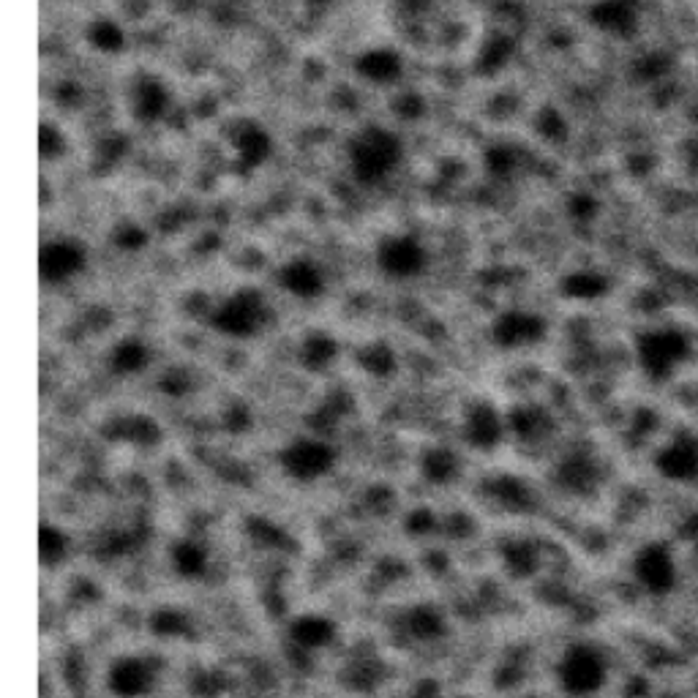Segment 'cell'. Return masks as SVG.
I'll list each match as a JSON object with an SVG mask.
<instances>
[{
    "label": "cell",
    "mask_w": 698,
    "mask_h": 698,
    "mask_svg": "<svg viewBox=\"0 0 698 698\" xmlns=\"http://www.w3.org/2000/svg\"><path fill=\"white\" fill-rule=\"evenodd\" d=\"M420 469H423V475L431 483H450V480L456 478V472H459V461H456V456L450 450L434 448L423 456Z\"/></svg>",
    "instance_id": "4316f807"
},
{
    "label": "cell",
    "mask_w": 698,
    "mask_h": 698,
    "mask_svg": "<svg viewBox=\"0 0 698 698\" xmlns=\"http://www.w3.org/2000/svg\"><path fill=\"white\" fill-rule=\"evenodd\" d=\"M693 355V341L679 328L644 330L636 339V360L644 377L652 382H669L688 366Z\"/></svg>",
    "instance_id": "7a4b0ae2"
},
{
    "label": "cell",
    "mask_w": 698,
    "mask_h": 698,
    "mask_svg": "<svg viewBox=\"0 0 698 698\" xmlns=\"http://www.w3.org/2000/svg\"><path fill=\"white\" fill-rule=\"evenodd\" d=\"M347 156L355 180L366 186H377L382 180H388L401 164L404 142L388 126H366L349 140Z\"/></svg>",
    "instance_id": "6da1fadb"
},
{
    "label": "cell",
    "mask_w": 698,
    "mask_h": 698,
    "mask_svg": "<svg viewBox=\"0 0 698 698\" xmlns=\"http://www.w3.org/2000/svg\"><path fill=\"white\" fill-rule=\"evenodd\" d=\"M598 210L600 205L592 194H573L568 202V213L576 221H592L598 216Z\"/></svg>",
    "instance_id": "8d00e7d4"
},
{
    "label": "cell",
    "mask_w": 698,
    "mask_h": 698,
    "mask_svg": "<svg viewBox=\"0 0 698 698\" xmlns=\"http://www.w3.org/2000/svg\"><path fill=\"white\" fill-rule=\"evenodd\" d=\"M208 549L197 540H180L172 546V568L183 579H200L208 570Z\"/></svg>",
    "instance_id": "603a6c76"
},
{
    "label": "cell",
    "mask_w": 698,
    "mask_h": 698,
    "mask_svg": "<svg viewBox=\"0 0 698 698\" xmlns=\"http://www.w3.org/2000/svg\"><path fill=\"white\" fill-rule=\"evenodd\" d=\"M557 682L570 698H592L609 682V660L592 644H573L557 663Z\"/></svg>",
    "instance_id": "3957f363"
},
{
    "label": "cell",
    "mask_w": 698,
    "mask_h": 698,
    "mask_svg": "<svg viewBox=\"0 0 698 698\" xmlns=\"http://www.w3.org/2000/svg\"><path fill=\"white\" fill-rule=\"evenodd\" d=\"M557 480L559 486L570 491V494H589L598 486L600 464L595 461V456H589L584 450H576V453H570V456L559 461Z\"/></svg>",
    "instance_id": "e0dca14e"
},
{
    "label": "cell",
    "mask_w": 698,
    "mask_h": 698,
    "mask_svg": "<svg viewBox=\"0 0 698 698\" xmlns=\"http://www.w3.org/2000/svg\"><path fill=\"white\" fill-rule=\"evenodd\" d=\"M309 3H314V6H325V3H330V0H309Z\"/></svg>",
    "instance_id": "f35d334b"
},
{
    "label": "cell",
    "mask_w": 698,
    "mask_h": 698,
    "mask_svg": "<svg viewBox=\"0 0 698 698\" xmlns=\"http://www.w3.org/2000/svg\"><path fill=\"white\" fill-rule=\"evenodd\" d=\"M107 685L118 698H140L153 688V671L142 658H118L107 674Z\"/></svg>",
    "instance_id": "9a60e30c"
},
{
    "label": "cell",
    "mask_w": 698,
    "mask_h": 698,
    "mask_svg": "<svg viewBox=\"0 0 698 698\" xmlns=\"http://www.w3.org/2000/svg\"><path fill=\"white\" fill-rule=\"evenodd\" d=\"M148 360L150 349L140 339H123L112 347L110 369L120 377H129V374H140L148 369Z\"/></svg>",
    "instance_id": "7402d4cb"
},
{
    "label": "cell",
    "mask_w": 698,
    "mask_h": 698,
    "mask_svg": "<svg viewBox=\"0 0 698 698\" xmlns=\"http://www.w3.org/2000/svg\"><path fill=\"white\" fill-rule=\"evenodd\" d=\"M360 363H363V369L369 371V374H374V377H388L390 371H396V355H393V349L385 347V344H371V347L363 349Z\"/></svg>",
    "instance_id": "1f68e13d"
},
{
    "label": "cell",
    "mask_w": 698,
    "mask_h": 698,
    "mask_svg": "<svg viewBox=\"0 0 698 698\" xmlns=\"http://www.w3.org/2000/svg\"><path fill=\"white\" fill-rule=\"evenodd\" d=\"M510 426H513V431L519 437L538 439L543 434H549L551 418L538 407H519L513 409V415H510Z\"/></svg>",
    "instance_id": "484cf974"
},
{
    "label": "cell",
    "mask_w": 698,
    "mask_h": 698,
    "mask_svg": "<svg viewBox=\"0 0 698 698\" xmlns=\"http://www.w3.org/2000/svg\"><path fill=\"white\" fill-rule=\"evenodd\" d=\"M355 74L371 85H393L404 74V58L390 47H371L355 58Z\"/></svg>",
    "instance_id": "2e32d148"
},
{
    "label": "cell",
    "mask_w": 698,
    "mask_h": 698,
    "mask_svg": "<svg viewBox=\"0 0 698 698\" xmlns=\"http://www.w3.org/2000/svg\"><path fill=\"white\" fill-rule=\"evenodd\" d=\"M587 20L611 39H633L641 28V6L639 0H595Z\"/></svg>",
    "instance_id": "9c48e42d"
},
{
    "label": "cell",
    "mask_w": 698,
    "mask_h": 698,
    "mask_svg": "<svg viewBox=\"0 0 698 698\" xmlns=\"http://www.w3.org/2000/svg\"><path fill=\"white\" fill-rule=\"evenodd\" d=\"M85 268V251L80 243H74L69 238L47 240L39 251V276L44 284L58 287L66 284L74 276H80Z\"/></svg>",
    "instance_id": "30bf717a"
},
{
    "label": "cell",
    "mask_w": 698,
    "mask_h": 698,
    "mask_svg": "<svg viewBox=\"0 0 698 698\" xmlns=\"http://www.w3.org/2000/svg\"><path fill=\"white\" fill-rule=\"evenodd\" d=\"M652 467L660 478L677 483V486H693L698 483V439L679 434L669 439L663 448L655 453Z\"/></svg>",
    "instance_id": "ba28073f"
},
{
    "label": "cell",
    "mask_w": 698,
    "mask_h": 698,
    "mask_svg": "<svg viewBox=\"0 0 698 698\" xmlns=\"http://www.w3.org/2000/svg\"><path fill=\"white\" fill-rule=\"evenodd\" d=\"M69 551V538L63 535V529L55 524H41L39 527V559L41 565L55 568L60 559Z\"/></svg>",
    "instance_id": "83f0119b"
},
{
    "label": "cell",
    "mask_w": 698,
    "mask_h": 698,
    "mask_svg": "<svg viewBox=\"0 0 698 698\" xmlns=\"http://www.w3.org/2000/svg\"><path fill=\"white\" fill-rule=\"evenodd\" d=\"M671 66H674V60H671L669 52H644V55H639L636 63H633V77L639 82H658L669 74Z\"/></svg>",
    "instance_id": "f1b7e54d"
},
{
    "label": "cell",
    "mask_w": 698,
    "mask_h": 698,
    "mask_svg": "<svg viewBox=\"0 0 698 698\" xmlns=\"http://www.w3.org/2000/svg\"><path fill=\"white\" fill-rule=\"evenodd\" d=\"M407 630L418 641H434L445 633V617L434 606H418L409 611Z\"/></svg>",
    "instance_id": "d4e9b609"
},
{
    "label": "cell",
    "mask_w": 698,
    "mask_h": 698,
    "mask_svg": "<svg viewBox=\"0 0 698 698\" xmlns=\"http://www.w3.org/2000/svg\"><path fill=\"white\" fill-rule=\"evenodd\" d=\"M279 284L281 290L300 300H314L325 292V276H322L320 265L306 257L284 262L279 270Z\"/></svg>",
    "instance_id": "4fadbf2b"
},
{
    "label": "cell",
    "mask_w": 698,
    "mask_h": 698,
    "mask_svg": "<svg viewBox=\"0 0 698 698\" xmlns=\"http://www.w3.org/2000/svg\"><path fill=\"white\" fill-rule=\"evenodd\" d=\"M300 358H303V366H309V369H325L330 360L336 358V341L325 333H314L303 341Z\"/></svg>",
    "instance_id": "f546056e"
},
{
    "label": "cell",
    "mask_w": 698,
    "mask_h": 698,
    "mask_svg": "<svg viewBox=\"0 0 698 698\" xmlns=\"http://www.w3.org/2000/svg\"><path fill=\"white\" fill-rule=\"evenodd\" d=\"M333 636H336V625H333V619L322 617V614H303L292 622L290 628V639L300 649L328 647Z\"/></svg>",
    "instance_id": "ffe728a7"
},
{
    "label": "cell",
    "mask_w": 698,
    "mask_h": 698,
    "mask_svg": "<svg viewBox=\"0 0 698 698\" xmlns=\"http://www.w3.org/2000/svg\"><path fill=\"white\" fill-rule=\"evenodd\" d=\"M167 110H170V90L164 88V82L159 77H150V74L137 77L129 96L131 118L142 126H150V123H159L167 115Z\"/></svg>",
    "instance_id": "7c38bea8"
},
{
    "label": "cell",
    "mask_w": 698,
    "mask_h": 698,
    "mask_svg": "<svg viewBox=\"0 0 698 698\" xmlns=\"http://www.w3.org/2000/svg\"><path fill=\"white\" fill-rule=\"evenodd\" d=\"M546 320L535 314V311L510 309L505 314H499L494 325H491V339L502 349H521L538 344L546 336Z\"/></svg>",
    "instance_id": "8fae6325"
},
{
    "label": "cell",
    "mask_w": 698,
    "mask_h": 698,
    "mask_svg": "<svg viewBox=\"0 0 698 698\" xmlns=\"http://www.w3.org/2000/svg\"><path fill=\"white\" fill-rule=\"evenodd\" d=\"M265 322H268V300L254 287L232 292L230 298L219 303V309L210 314L213 330H219L221 336H230V339H251L265 328Z\"/></svg>",
    "instance_id": "277c9868"
},
{
    "label": "cell",
    "mask_w": 698,
    "mask_h": 698,
    "mask_svg": "<svg viewBox=\"0 0 698 698\" xmlns=\"http://www.w3.org/2000/svg\"><path fill=\"white\" fill-rule=\"evenodd\" d=\"M630 573L652 598H666L679 587V559L663 540H649L639 546L630 562Z\"/></svg>",
    "instance_id": "5b68a950"
},
{
    "label": "cell",
    "mask_w": 698,
    "mask_h": 698,
    "mask_svg": "<svg viewBox=\"0 0 698 698\" xmlns=\"http://www.w3.org/2000/svg\"><path fill=\"white\" fill-rule=\"evenodd\" d=\"M63 148H66V142H63V134H60V129L55 126V123H50V120H44L39 126V153L44 161H52L58 159L60 153H63Z\"/></svg>",
    "instance_id": "836d02e7"
},
{
    "label": "cell",
    "mask_w": 698,
    "mask_h": 698,
    "mask_svg": "<svg viewBox=\"0 0 698 698\" xmlns=\"http://www.w3.org/2000/svg\"><path fill=\"white\" fill-rule=\"evenodd\" d=\"M429 265V251L415 235L399 232L377 243V268L393 281H412Z\"/></svg>",
    "instance_id": "8992f818"
},
{
    "label": "cell",
    "mask_w": 698,
    "mask_h": 698,
    "mask_svg": "<svg viewBox=\"0 0 698 698\" xmlns=\"http://www.w3.org/2000/svg\"><path fill=\"white\" fill-rule=\"evenodd\" d=\"M115 246L123 251H140L148 246V232L140 224H123L115 230Z\"/></svg>",
    "instance_id": "d590c367"
},
{
    "label": "cell",
    "mask_w": 698,
    "mask_h": 698,
    "mask_svg": "<svg viewBox=\"0 0 698 698\" xmlns=\"http://www.w3.org/2000/svg\"><path fill=\"white\" fill-rule=\"evenodd\" d=\"M516 52V41L510 39L508 33H491L489 39L480 44L478 50V71L483 77H494L499 71L505 69Z\"/></svg>",
    "instance_id": "44dd1931"
},
{
    "label": "cell",
    "mask_w": 698,
    "mask_h": 698,
    "mask_svg": "<svg viewBox=\"0 0 698 698\" xmlns=\"http://www.w3.org/2000/svg\"><path fill=\"white\" fill-rule=\"evenodd\" d=\"M270 150H273V140L257 123H240L238 129L232 131V153L240 170H257L270 159Z\"/></svg>",
    "instance_id": "5bb4252c"
},
{
    "label": "cell",
    "mask_w": 698,
    "mask_h": 698,
    "mask_svg": "<svg viewBox=\"0 0 698 698\" xmlns=\"http://www.w3.org/2000/svg\"><path fill=\"white\" fill-rule=\"evenodd\" d=\"M85 39H88L90 47L96 52H101V55H115V52H120L126 47V33H123V28H120L115 20H107V17L90 22L88 30H85Z\"/></svg>",
    "instance_id": "cb8c5ba5"
},
{
    "label": "cell",
    "mask_w": 698,
    "mask_h": 698,
    "mask_svg": "<svg viewBox=\"0 0 698 698\" xmlns=\"http://www.w3.org/2000/svg\"><path fill=\"white\" fill-rule=\"evenodd\" d=\"M464 434H467V442L472 448L491 450L497 448L499 439L505 434V423H502V415L497 409L480 401L475 407L469 409L467 423H464Z\"/></svg>",
    "instance_id": "ac0fdd59"
},
{
    "label": "cell",
    "mask_w": 698,
    "mask_h": 698,
    "mask_svg": "<svg viewBox=\"0 0 698 698\" xmlns=\"http://www.w3.org/2000/svg\"><path fill=\"white\" fill-rule=\"evenodd\" d=\"M559 290L568 300H600L603 295H609L611 281L609 276H603L600 270H573L565 279L559 281Z\"/></svg>",
    "instance_id": "d6986e66"
},
{
    "label": "cell",
    "mask_w": 698,
    "mask_h": 698,
    "mask_svg": "<svg viewBox=\"0 0 698 698\" xmlns=\"http://www.w3.org/2000/svg\"><path fill=\"white\" fill-rule=\"evenodd\" d=\"M505 562L516 576H529L532 570L538 568V551H535L532 543L519 540V543H510L505 549Z\"/></svg>",
    "instance_id": "d6a6232c"
},
{
    "label": "cell",
    "mask_w": 698,
    "mask_h": 698,
    "mask_svg": "<svg viewBox=\"0 0 698 698\" xmlns=\"http://www.w3.org/2000/svg\"><path fill=\"white\" fill-rule=\"evenodd\" d=\"M538 131L546 140H565V137H568V123H565V118H562L554 107H546V110L540 112Z\"/></svg>",
    "instance_id": "e575fe53"
},
{
    "label": "cell",
    "mask_w": 698,
    "mask_h": 698,
    "mask_svg": "<svg viewBox=\"0 0 698 698\" xmlns=\"http://www.w3.org/2000/svg\"><path fill=\"white\" fill-rule=\"evenodd\" d=\"M483 164H486V172L491 178H510L516 172V150L508 148V145H491L486 153H483Z\"/></svg>",
    "instance_id": "4dcf8cb0"
},
{
    "label": "cell",
    "mask_w": 698,
    "mask_h": 698,
    "mask_svg": "<svg viewBox=\"0 0 698 698\" xmlns=\"http://www.w3.org/2000/svg\"><path fill=\"white\" fill-rule=\"evenodd\" d=\"M333 464H336V450L322 439L300 437L281 450V467L300 483L320 480L322 475H328Z\"/></svg>",
    "instance_id": "52a82bcc"
},
{
    "label": "cell",
    "mask_w": 698,
    "mask_h": 698,
    "mask_svg": "<svg viewBox=\"0 0 698 698\" xmlns=\"http://www.w3.org/2000/svg\"><path fill=\"white\" fill-rule=\"evenodd\" d=\"M399 3L401 9H407V11H423L426 6H429L431 0H396Z\"/></svg>",
    "instance_id": "74e56055"
}]
</instances>
